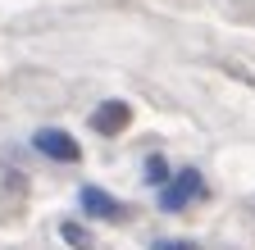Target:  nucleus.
<instances>
[{
	"instance_id": "obj_6",
	"label": "nucleus",
	"mask_w": 255,
	"mask_h": 250,
	"mask_svg": "<svg viewBox=\"0 0 255 250\" xmlns=\"http://www.w3.org/2000/svg\"><path fill=\"white\" fill-rule=\"evenodd\" d=\"M146 182H155V186L169 182V164L159 160V155H150V160H146Z\"/></svg>"
},
{
	"instance_id": "obj_7",
	"label": "nucleus",
	"mask_w": 255,
	"mask_h": 250,
	"mask_svg": "<svg viewBox=\"0 0 255 250\" xmlns=\"http://www.w3.org/2000/svg\"><path fill=\"white\" fill-rule=\"evenodd\" d=\"M155 250H191V241H155Z\"/></svg>"
},
{
	"instance_id": "obj_4",
	"label": "nucleus",
	"mask_w": 255,
	"mask_h": 250,
	"mask_svg": "<svg viewBox=\"0 0 255 250\" xmlns=\"http://www.w3.org/2000/svg\"><path fill=\"white\" fill-rule=\"evenodd\" d=\"M82 209L91 214V218H110V223H119V218H123V205L110 196V191H101V186H82Z\"/></svg>"
},
{
	"instance_id": "obj_5",
	"label": "nucleus",
	"mask_w": 255,
	"mask_h": 250,
	"mask_svg": "<svg viewBox=\"0 0 255 250\" xmlns=\"http://www.w3.org/2000/svg\"><path fill=\"white\" fill-rule=\"evenodd\" d=\"M59 237L69 241L73 250H91V232H87L82 223H59Z\"/></svg>"
},
{
	"instance_id": "obj_2",
	"label": "nucleus",
	"mask_w": 255,
	"mask_h": 250,
	"mask_svg": "<svg viewBox=\"0 0 255 250\" xmlns=\"http://www.w3.org/2000/svg\"><path fill=\"white\" fill-rule=\"evenodd\" d=\"M32 146H37L46 160H55V164H78V160H82V146H78L69 132H59V128H41V132H32Z\"/></svg>"
},
{
	"instance_id": "obj_3",
	"label": "nucleus",
	"mask_w": 255,
	"mask_h": 250,
	"mask_svg": "<svg viewBox=\"0 0 255 250\" xmlns=\"http://www.w3.org/2000/svg\"><path fill=\"white\" fill-rule=\"evenodd\" d=\"M128 123H132V109H128V100H105L101 109L91 114V128L101 137H119Z\"/></svg>"
},
{
	"instance_id": "obj_1",
	"label": "nucleus",
	"mask_w": 255,
	"mask_h": 250,
	"mask_svg": "<svg viewBox=\"0 0 255 250\" xmlns=\"http://www.w3.org/2000/svg\"><path fill=\"white\" fill-rule=\"evenodd\" d=\"M201 191H205L201 173H196V168H182V173L164 186V191H159V209H164V214H178V209H187L191 200H196Z\"/></svg>"
}]
</instances>
